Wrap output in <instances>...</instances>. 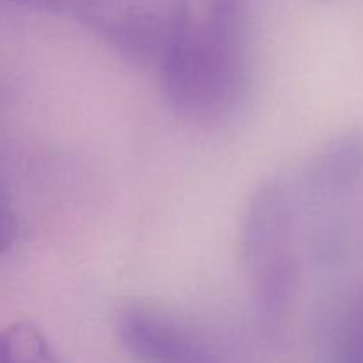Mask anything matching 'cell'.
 <instances>
[{
  "mask_svg": "<svg viewBox=\"0 0 363 363\" xmlns=\"http://www.w3.org/2000/svg\"><path fill=\"white\" fill-rule=\"evenodd\" d=\"M7 2L41 13L74 18L92 28L123 0H7Z\"/></svg>",
  "mask_w": 363,
  "mask_h": 363,
  "instance_id": "cell-6",
  "label": "cell"
},
{
  "mask_svg": "<svg viewBox=\"0 0 363 363\" xmlns=\"http://www.w3.org/2000/svg\"><path fill=\"white\" fill-rule=\"evenodd\" d=\"M0 363H60L41 330L13 323L0 330Z\"/></svg>",
  "mask_w": 363,
  "mask_h": 363,
  "instance_id": "cell-5",
  "label": "cell"
},
{
  "mask_svg": "<svg viewBox=\"0 0 363 363\" xmlns=\"http://www.w3.org/2000/svg\"><path fill=\"white\" fill-rule=\"evenodd\" d=\"M337 363H363V300L354 312Z\"/></svg>",
  "mask_w": 363,
  "mask_h": 363,
  "instance_id": "cell-7",
  "label": "cell"
},
{
  "mask_svg": "<svg viewBox=\"0 0 363 363\" xmlns=\"http://www.w3.org/2000/svg\"><path fill=\"white\" fill-rule=\"evenodd\" d=\"M158 67L167 103L184 119L234 112L248 87L247 0H211L201 21L188 16Z\"/></svg>",
  "mask_w": 363,
  "mask_h": 363,
  "instance_id": "cell-1",
  "label": "cell"
},
{
  "mask_svg": "<svg viewBox=\"0 0 363 363\" xmlns=\"http://www.w3.org/2000/svg\"><path fill=\"white\" fill-rule=\"evenodd\" d=\"M305 194L312 202H333L363 183V131L333 138L305 170Z\"/></svg>",
  "mask_w": 363,
  "mask_h": 363,
  "instance_id": "cell-4",
  "label": "cell"
},
{
  "mask_svg": "<svg viewBox=\"0 0 363 363\" xmlns=\"http://www.w3.org/2000/svg\"><path fill=\"white\" fill-rule=\"evenodd\" d=\"M18 236V220L14 213L0 201V254L13 247Z\"/></svg>",
  "mask_w": 363,
  "mask_h": 363,
  "instance_id": "cell-8",
  "label": "cell"
},
{
  "mask_svg": "<svg viewBox=\"0 0 363 363\" xmlns=\"http://www.w3.org/2000/svg\"><path fill=\"white\" fill-rule=\"evenodd\" d=\"M241 261L255 307L264 321L286 314L298 280L293 248V202L282 179L259 184L241 223Z\"/></svg>",
  "mask_w": 363,
  "mask_h": 363,
  "instance_id": "cell-2",
  "label": "cell"
},
{
  "mask_svg": "<svg viewBox=\"0 0 363 363\" xmlns=\"http://www.w3.org/2000/svg\"><path fill=\"white\" fill-rule=\"evenodd\" d=\"M124 350L140 363H218L202 339L155 308H124L117 318Z\"/></svg>",
  "mask_w": 363,
  "mask_h": 363,
  "instance_id": "cell-3",
  "label": "cell"
}]
</instances>
